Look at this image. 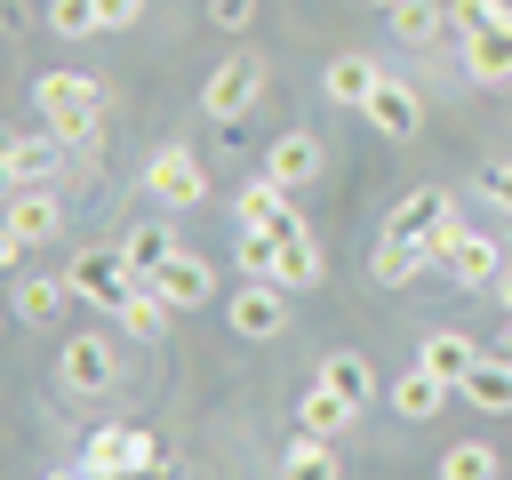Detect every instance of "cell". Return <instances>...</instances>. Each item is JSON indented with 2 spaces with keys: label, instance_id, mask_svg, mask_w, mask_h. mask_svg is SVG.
Here are the masks:
<instances>
[{
  "label": "cell",
  "instance_id": "6da1fadb",
  "mask_svg": "<svg viewBox=\"0 0 512 480\" xmlns=\"http://www.w3.org/2000/svg\"><path fill=\"white\" fill-rule=\"evenodd\" d=\"M32 104H40V128L64 136V144H96V120H104V88L80 80V72H40L32 80Z\"/></svg>",
  "mask_w": 512,
  "mask_h": 480
},
{
  "label": "cell",
  "instance_id": "7a4b0ae2",
  "mask_svg": "<svg viewBox=\"0 0 512 480\" xmlns=\"http://www.w3.org/2000/svg\"><path fill=\"white\" fill-rule=\"evenodd\" d=\"M152 456H160V448H152L144 424H104V432H88L80 472H88V480H128V472H160Z\"/></svg>",
  "mask_w": 512,
  "mask_h": 480
},
{
  "label": "cell",
  "instance_id": "3957f363",
  "mask_svg": "<svg viewBox=\"0 0 512 480\" xmlns=\"http://www.w3.org/2000/svg\"><path fill=\"white\" fill-rule=\"evenodd\" d=\"M64 280H72V296H88V304H104V312H120V304L144 288V272H136L120 248H80Z\"/></svg>",
  "mask_w": 512,
  "mask_h": 480
},
{
  "label": "cell",
  "instance_id": "277c9868",
  "mask_svg": "<svg viewBox=\"0 0 512 480\" xmlns=\"http://www.w3.org/2000/svg\"><path fill=\"white\" fill-rule=\"evenodd\" d=\"M256 96H264V56H224L208 72V88H200V112L208 120H240Z\"/></svg>",
  "mask_w": 512,
  "mask_h": 480
},
{
  "label": "cell",
  "instance_id": "5b68a950",
  "mask_svg": "<svg viewBox=\"0 0 512 480\" xmlns=\"http://www.w3.org/2000/svg\"><path fill=\"white\" fill-rule=\"evenodd\" d=\"M144 192H152L160 208H200V192H208V168H200V152H184V144H160V152H152V168H144Z\"/></svg>",
  "mask_w": 512,
  "mask_h": 480
},
{
  "label": "cell",
  "instance_id": "8992f818",
  "mask_svg": "<svg viewBox=\"0 0 512 480\" xmlns=\"http://www.w3.org/2000/svg\"><path fill=\"white\" fill-rule=\"evenodd\" d=\"M232 216H240V224H256V232H280V240H288V232H304V216L288 208V184H272V176H248V184L232 192Z\"/></svg>",
  "mask_w": 512,
  "mask_h": 480
},
{
  "label": "cell",
  "instance_id": "52a82bcc",
  "mask_svg": "<svg viewBox=\"0 0 512 480\" xmlns=\"http://www.w3.org/2000/svg\"><path fill=\"white\" fill-rule=\"evenodd\" d=\"M360 112H368V128H384V136H392V144H408V136H416V128H424V96H416V88H408V80H392V72H384V80H376V96H368V104H360Z\"/></svg>",
  "mask_w": 512,
  "mask_h": 480
},
{
  "label": "cell",
  "instance_id": "ba28073f",
  "mask_svg": "<svg viewBox=\"0 0 512 480\" xmlns=\"http://www.w3.org/2000/svg\"><path fill=\"white\" fill-rule=\"evenodd\" d=\"M56 168H64V136H48V128H40V136H16V144L0 152V176H8V192H32V184H48Z\"/></svg>",
  "mask_w": 512,
  "mask_h": 480
},
{
  "label": "cell",
  "instance_id": "9c48e42d",
  "mask_svg": "<svg viewBox=\"0 0 512 480\" xmlns=\"http://www.w3.org/2000/svg\"><path fill=\"white\" fill-rule=\"evenodd\" d=\"M440 224H456V200H448L440 184H416L408 200H392V224H384V240H432Z\"/></svg>",
  "mask_w": 512,
  "mask_h": 480
},
{
  "label": "cell",
  "instance_id": "30bf717a",
  "mask_svg": "<svg viewBox=\"0 0 512 480\" xmlns=\"http://www.w3.org/2000/svg\"><path fill=\"white\" fill-rule=\"evenodd\" d=\"M320 168H328V152H320V136H312V128H288V136H272V152H264V176H272V184H288V192H296V184H312Z\"/></svg>",
  "mask_w": 512,
  "mask_h": 480
},
{
  "label": "cell",
  "instance_id": "8fae6325",
  "mask_svg": "<svg viewBox=\"0 0 512 480\" xmlns=\"http://www.w3.org/2000/svg\"><path fill=\"white\" fill-rule=\"evenodd\" d=\"M144 280H152V288H160V296H168L176 312H192V304H208V288H216V272H208L200 256H184V248H168V256H160V264H152Z\"/></svg>",
  "mask_w": 512,
  "mask_h": 480
},
{
  "label": "cell",
  "instance_id": "7c38bea8",
  "mask_svg": "<svg viewBox=\"0 0 512 480\" xmlns=\"http://www.w3.org/2000/svg\"><path fill=\"white\" fill-rule=\"evenodd\" d=\"M280 296H288L280 280H248V288L232 296V336H256V344L280 336V328H288V304H280Z\"/></svg>",
  "mask_w": 512,
  "mask_h": 480
},
{
  "label": "cell",
  "instance_id": "4fadbf2b",
  "mask_svg": "<svg viewBox=\"0 0 512 480\" xmlns=\"http://www.w3.org/2000/svg\"><path fill=\"white\" fill-rule=\"evenodd\" d=\"M56 232H64V200H56L48 184H32V192H16V200H8V240L40 248V240H56Z\"/></svg>",
  "mask_w": 512,
  "mask_h": 480
},
{
  "label": "cell",
  "instance_id": "5bb4252c",
  "mask_svg": "<svg viewBox=\"0 0 512 480\" xmlns=\"http://www.w3.org/2000/svg\"><path fill=\"white\" fill-rule=\"evenodd\" d=\"M376 80H384V64L360 56V48H344V56H328V80H320V88H328V104H352V112H360V104L376 96Z\"/></svg>",
  "mask_w": 512,
  "mask_h": 480
},
{
  "label": "cell",
  "instance_id": "9a60e30c",
  "mask_svg": "<svg viewBox=\"0 0 512 480\" xmlns=\"http://www.w3.org/2000/svg\"><path fill=\"white\" fill-rule=\"evenodd\" d=\"M56 368H64V384H72V392H104V384L120 376V360H112V344H104V336H72Z\"/></svg>",
  "mask_w": 512,
  "mask_h": 480
},
{
  "label": "cell",
  "instance_id": "2e32d148",
  "mask_svg": "<svg viewBox=\"0 0 512 480\" xmlns=\"http://www.w3.org/2000/svg\"><path fill=\"white\" fill-rule=\"evenodd\" d=\"M280 480H344V464H336V440H320V432H296V440H288V456H280Z\"/></svg>",
  "mask_w": 512,
  "mask_h": 480
},
{
  "label": "cell",
  "instance_id": "e0dca14e",
  "mask_svg": "<svg viewBox=\"0 0 512 480\" xmlns=\"http://www.w3.org/2000/svg\"><path fill=\"white\" fill-rule=\"evenodd\" d=\"M416 360H424V368H432V376H440V384H464V376H472V368H480V352H472V344H464V336H456V328H432V336H424V352H416Z\"/></svg>",
  "mask_w": 512,
  "mask_h": 480
},
{
  "label": "cell",
  "instance_id": "ac0fdd59",
  "mask_svg": "<svg viewBox=\"0 0 512 480\" xmlns=\"http://www.w3.org/2000/svg\"><path fill=\"white\" fill-rule=\"evenodd\" d=\"M352 416H360V408H352V400H344V392H328V384H320V376H312V392H304V400H296V424H304V432H320V440H336V432H344V424H352Z\"/></svg>",
  "mask_w": 512,
  "mask_h": 480
},
{
  "label": "cell",
  "instance_id": "d6986e66",
  "mask_svg": "<svg viewBox=\"0 0 512 480\" xmlns=\"http://www.w3.org/2000/svg\"><path fill=\"white\" fill-rule=\"evenodd\" d=\"M464 72L472 80H512V24H488L464 40Z\"/></svg>",
  "mask_w": 512,
  "mask_h": 480
},
{
  "label": "cell",
  "instance_id": "ffe728a7",
  "mask_svg": "<svg viewBox=\"0 0 512 480\" xmlns=\"http://www.w3.org/2000/svg\"><path fill=\"white\" fill-rule=\"evenodd\" d=\"M320 384H328V392H344L352 408H368V400H376V368H368L360 352H328V360H320Z\"/></svg>",
  "mask_w": 512,
  "mask_h": 480
},
{
  "label": "cell",
  "instance_id": "44dd1931",
  "mask_svg": "<svg viewBox=\"0 0 512 480\" xmlns=\"http://www.w3.org/2000/svg\"><path fill=\"white\" fill-rule=\"evenodd\" d=\"M456 400H472V408L504 416V408H512V360H480V368L456 384Z\"/></svg>",
  "mask_w": 512,
  "mask_h": 480
},
{
  "label": "cell",
  "instance_id": "7402d4cb",
  "mask_svg": "<svg viewBox=\"0 0 512 480\" xmlns=\"http://www.w3.org/2000/svg\"><path fill=\"white\" fill-rule=\"evenodd\" d=\"M272 280H280V288H320V240H312V232H288Z\"/></svg>",
  "mask_w": 512,
  "mask_h": 480
},
{
  "label": "cell",
  "instance_id": "603a6c76",
  "mask_svg": "<svg viewBox=\"0 0 512 480\" xmlns=\"http://www.w3.org/2000/svg\"><path fill=\"white\" fill-rule=\"evenodd\" d=\"M440 400H456V384H440V376H432L424 360H416V368H408V376L392 384V408H400V416H432Z\"/></svg>",
  "mask_w": 512,
  "mask_h": 480
},
{
  "label": "cell",
  "instance_id": "cb8c5ba5",
  "mask_svg": "<svg viewBox=\"0 0 512 480\" xmlns=\"http://www.w3.org/2000/svg\"><path fill=\"white\" fill-rule=\"evenodd\" d=\"M504 472V456L488 448V440H456V448H440V480H496Z\"/></svg>",
  "mask_w": 512,
  "mask_h": 480
},
{
  "label": "cell",
  "instance_id": "d4e9b609",
  "mask_svg": "<svg viewBox=\"0 0 512 480\" xmlns=\"http://www.w3.org/2000/svg\"><path fill=\"white\" fill-rule=\"evenodd\" d=\"M64 296H72V280H64V272H40V280H24V288H16V312L40 328V320H56V304H64Z\"/></svg>",
  "mask_w": 512,
  "mask_h": 480
},
{
  "label": "cell",
  "instance_id": "484cf974",
  "mask_svg": "<svg viewBox=\"0 0 512 480\" xmlns=\"http://www.w3.org/2000/svg\"><path fill=\"white\" fill-rule=\"evenodd\" d=\"M392 32L424 48V40H440V32H448V8H440V0H400V8H392Z\"/></svg>",
  "mask_w": 512,
  "mask_h": 480
},
{
  "label": "cell",
  "instance_id": "4316f807",
  "mask_svg": "<svg viewBox=\"0 0 512 480\" xmlns=\"http://www.w3.org/2000/svg\"><path fill=\"white\" fill-rule=\"evenodd\" d=\"M168 248H176V240H168V224H152V216H144V224H128V240H120V256H128L136 272H152Z\"/></svg>",
  "mask_w": 512,
  "mask_h": 480
},
{
  "label": "cell",
  "instance_id": "83f0119b",
  "mask_svg": "<svg viewBox=\"0 0 512 480\" xmlns=\"http://www.w3.org/2000/svg\"><path fill=\"white\" fill-rule=\"evenodd\" d=\"M448 24H456V40H472L488 24H512V0H448Z\"/></svg>",
  "mask_w": 512,
  "mask_h": 480
},
{
  "label": "cell",
  "instance_id": "f1b7e54d",
  "mask_svg": "<svg viewBox=\"0 0 512 480\" xmlns=\"http://www.w3.org/2000/svg\"><path fill=\"white\" fill-rule=\"evenodd\" d=\"M416 264H424V248H416V240H376V280H384V288L416 280Z\"/></svg>",
  "mask_w": 512,
  "mask_h": 480
},
{
  "label": "cell",
  "instance_id": "f546056e",
  "mask_svg": "<svg viewBox=\"0 0 512 480\" xmlns=\"http://www.w3.org/2000/svg\"><path fill=\"white\" fill-rule=\"evenodd\" d=\"M48 24H56L64 40H88V32H104V16H96V0H48Z\"/></svg>",
  "mask_w": 512,
  "mask_h": 480
},
{
  "label": "cell",
  "instance_id": "4dcf8cb0",
  "mask_svg": "<svg viewBox=\"0 0 512 480\" xmlns=\"http://www.w3.org/2000/svg\"><path fill=\"white\" fill-rule=\"evenodd\" d=\"M480 192H488L496 208H512V160H488V168H480Z\"/></svg>",
  "mask_w": 512,
  "mask_h": 480
},
{
  "label": "cell",
  "instance_id": "1f68e13d",
  "mask_svg": "<svg viewBox=\"0 0 512 480\" xmlns=\"http://www.w3.org/2000/svg\"><path fill=\"white\" fill-rule=\"evenodd\" d=\"M136 8H144V0H96V16H104V32H112V24H136Z\"/></svg>",
  "mask_w": 512,
  "mask_h": 480
},
{
  "label": "cell",
  "instance_id": "d6a6232c",
  "mask_svg": "<svg viewBox=\"0 0 512 480\" xmlns=\"http://www.w3.org/2000/svg\"><path fill=\"white\" fill-rule=\"evenodd\" d=\"M216 24H224V32H240V24H248V0H216Z\"/></svg>",
  "mask_w": 512,
  "mask_h": 480
},
{
  "label": "cell",
  "instance_id": "836d02e7",
  "mask_svg": "<svg viewBox=\"0 0 512 480\" xmlns=\"http://www.w3.org/2000/svg\"><path fill=\"white\" fill-rule=\"evenodd\" d=\"M496 304H504V312H512V264H504V272H496Z\"/></svg>",
  "mask_w": 512,
  "mask_h": 480
},
{
  "label": "cell",
  "instance_id": "e575fe53",
  "mask_svg": "<svg viewBox=\"0 0 512 480\" xmlns=\"http://www.w3.org/2000/svg\"><path fill=\"white\" fill-rule=\"evenodd\" d=\"M48 480H88V472H48Z\"/></svg>",
  "mask_w": 512,
  "mask_h": 480
},
{
  "label": "cell",
  "instance_id": "d590c367",
  "mask_svg": "<svg viewBox=\"0 0 512 480\" xmlns=\"http://www.w3.org/2000/svg\"><path fill=\"white\" fill-rule=\"evenodd\" d=\"M368 8H400V0H368Z\"/></svg>",
  "mask_w": 512,
  "mask_h": 480
},
{
  "label": "cell",
  "instance_id": "8d00e7d4",
  "mask_svg": "<svg viewBox=\"0 0 512 480\" xmlns=\"http://www.w3.org/2000/svg\"><path fill=\"white\" fill-rule=\"evenodd\" d=\"M504 360H512V336H504Z\"/></svg>",
  "mask_w": 512,
  "mask_h": 480
}]
</instances>
